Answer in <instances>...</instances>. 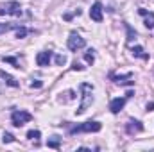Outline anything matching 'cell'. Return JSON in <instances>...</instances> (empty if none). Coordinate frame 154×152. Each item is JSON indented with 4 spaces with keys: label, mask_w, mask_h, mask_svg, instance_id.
I'll list each match as a JSON object with an SVG mask.
<instances>
[{
    "label": "cell",
    "mask_w": 154,
    "mask_h": 152,
    "mask_svg": "<svg viewBox=\"0 0 154 152\" xmlns=\"http://www.w3.org/2000/svg\"><path fill=\"white\" fill-rule=\"evenodd\" d=\"M79 90H81V93H82V100H81V106L77 108L75 114H82L86 113V109L93 104V86L91 84H88V82H82L81 86H79Z\"/></svg>",
    "instance_id": "1"
},
{
    "label": "cell",
    "mask_w": 154,
    "mask_h": 152,
    "mask_svg": "<svg viewBox=\"0 0 154 152\" xmlns=\"http://www.w3.org/2000/svg\"><path fill=\"white\" fill-rule=\"evenodd\" d=\"M11 141H14V136L11 132H4V143H11Z\"/></svg>",
    "instance_id": "22"
},
{
    "label": "cell",
    "mask_w": 154,
    "mask_h": 152,
    "mask_svg": "<svg viewBox=\"0 0 154 152\" xmlns=\"http://www.w3.org/2000/svg\"><path fill=\"white\" fill-rule=\"evenodd\" d=\"M131 52H133V56L134 57H142V59H149V54H145V50L142 48V47H131Z\"/></svg>",
    "instance_id": "13"
},
{
    "label": "cell",
    "mask_w": 154,
    "mask_h": 152,
    "mask_svg": "<svg viewBox=\"0 0 154 152\" xmlns=\"http://www.w3.org/2000/svg\"><path fill=\"white\" fill-rule=\"evenodd\" d=\"M65 63H66V57H65V56H61V54H59V56H56V65L63 66Z\"/></svg>",
    "instance_id": "21"
},
{
    "label": "cell",
    "mask_w": 154,
    "mask_h": 152,
    "mask_svg": "<svg viewBox=\"0 0 154 152\" xmlns=\"http://www.w3.org/2000/svg\"><path fill=\"white\" fill-rule=\"evenodd\" d=\"M138 13H140L142 16H145L143 25H145L147 29H154V13H149L147 9H138Z\"/></svg>",
    "instance_id": "10"
},
{
    "label": "cell",
    "mask_w": 154,
    "mask_h": 152,
    "mask_svg": "<svg viewBox=\"0 0 154 152\" xmlns=\"http://www.w3.org/2000/svg\"><path fill=\"white\" fill-rule=\"evenodd\" d=\"M47 147H50V149H59V147H61V138H59V136H52V140L47 141Z\"/></svg>",
    "instance_id": "14"
},
{
    "label": "cell",
    "mask_w": 154,
    "mask_h": 152,
    "mask_svg": "<svg viewBox=\"0 0 154 152\" xmlns=\"http://www.w3.org/2000/svg\"><path fill=\"white\" fill-rule=\"evenodd\" d=\"M125 131H127L129 134H138V132L143 131V125H142V122H138V120H129V123L125 125Z\"/></svg>",
    "instance_id": "8"
},
{
    "label": "cell",
    "mask_w": 154,
    "mask_h": 152,
    "mask_svg": "<svg viewBox=\"0 0 154 152\" xmlns=\"http://www.w3.org/2000/svg\"><path fill=\"white\" fill-rule=\"evenodd\" d=\"M31 86H32V88H41V82H39V81H32Z\"/></svg>",
    "instance_id": "24"
},
{
    "label": "cell",
    "mask_w": 154,
    "mask_h": 152,
    "mask_svg": "<svg viewBox=\"0 0 154 152\" xmlns=\"http://www.w3.org/2000/svg\"><path fill=\"white\" fill-rule=\"evenodd\" d=\"M125 31H127V41L136 39V31H133V27H131L129 23H125Z\"/></svg>",
    "instance_id": "16"
},
{
    "label": "cell",
    "mask_w": 154,
    "mask_h": 152,
    "mask_svg": "<svg viewBox=\"0 0 154 152\" xmlns=\"http://www.w3.org/2000/svg\"><path fill=\"white\" fill-rule=\"evenodd\" d=\"M84 59H86V61H88V63L91 65V63L95 61V57H93V50H88V52L84 54Z\"/></svg>",
    "instance_id": "20"
},
{
    "label": "cell",
    "mask_w": 154,
    "mask_h": 152,
    "mask_svg": "<svg viewBox=\"0 0 154 152\" xmlns=\"http://www.w3.org/2000/svg\"><path fill=\"white\" fill-rule=\"evenodd\" d=\"M102 129L100 122H84L81 125H75L70 129V134H77V132H99Z\"/></svg>",
    "instance_id": "2"
},
{
    "label": "cell",
    "mask_w": 154,
    "mask_h": 152,
    "mask_svg": "<svg viewBox=\"0 0 154 152\" xmlns=\"http://www.w3.org/2000/svg\"><path fill=\"white\" fill-rule=\"evenodd\" d=\"M90 18H91L93 22H97V23L102 22V4H100V2H95V4L91 5V9H90Z\"/></svg>",
    "instance_id": "6"
},
{
    "label": "cell",
    "mask_w": 154,
    "mask_h": 152,
    "mask_svg": "<svg viewBox=\"0 0 154 152\" xmlns=\"http://www.w3.org/2000/svg\"><path fill=\"white\" fill-rule=\"evenodd\" d=\"M27 32H29V31H27L25 27H18V29H16V38H18V39L25 38V36H27Z\"/></svg>",
    "instance_id": "18"
},
{
    "label": "cell",
    "mask_w": 154,
    "mask_h": 152,
    "mask_svg": "<svg viewBox=\"0 0 154 152\" xmlns=\"http://www.w3.org/2000/svg\"><path fill=\"white\" fill-rule=\"evenodd\" d=\"M39 136H41V132H39V131H34V129L27 132V138H29V140H39Z\"/></svg>",
    "instance_id": "19"
},
{
    "label": "cell",
    "mask_w": 154,
    "mask_h": 152,
    "mask_svg": "<svg viewBox=\"0 0 154 152\" xmlns=\"http://www.w3.org/2000/svg\"><path fill=\"white\" fill-rule=\"evenodd\" d=\"M66 45H68V48H70V50L77 52V50L84 48L86 41H84V38H82L81 34H77V32H70V38H68V41H66Z\"/></svg>",
    "instance_id": "5"
},
{
    "label": "cell",
    "mask_w": 154,
    "mask_h": 152,
    "mask_svg": "<svg viewBox=\"0 0 154 152\" xmlns=\"http://www.w3.org/2000/svg\"><path fill=\"white\" fill-rule=\"evenodd\" d=\"M5 14H11V16H20L22 14V5L18 2H7L0 7V16H5Z\"/></svg>",
    "instance_id": "4"
},
{
    "label": "cell",
    "mask_w": 154,
    "mask_h": 152,
    "mask_svg": "<svg viewBox=\"0 0 154 152\" xmlns=\"http://www.w3.org/2000/svg\"><path fill=\"white\" fill-rule=\"evenodd\" d=\"M20 25H16V23H0V34H4V32H7V31H13V29H18Z\"/></svg>",
    "instance_id": "15"
},
{
    "label": "cell",
    "mask_w": 154,
    "mask_h": 152,
    "mask_svg": "<svg viewBox=\"0 0 154 152\" xmlns=\"http://www.w3.org/2000/svg\"><path fill=\"white\" fill-rule=\"evenodd\" d=\"M2 59H4V63H11L14 68H20V63H18V59H16V57H11V56H4Z\"/></svg>",
    "instance_id": "17"
},
{
    "label": "cell",
    "mask_w": 154,
    "mask_h": 152,
    "mask_svg": "<svg viewBox=\"0 0 154 152\" xmlns=\"http://www.w3.org/2000/svg\"><path fill=\"white\" fill-rule=\"evenodd\" d=\"M111 79H113V82L115 84H133L134 81H131L133 79V74H125V75H111Z\"/></svg>",
    "instance_id": "11"
},
{
    "label": "cell",
    "mask_w": 154,
    "mask_h": 152,
    "mask_svg": "<svg viewBox=\"0 0 154 152\" xmlns=\"http://www.w3.org/2000/svg\"><path fill=\"white\" fill-rule=\"evenodd\" d=\"M72 70H75V72H77V70H79V72H82V70H84V66H82L81 63H77V61H75V63H74V66H72Z\"/></svg>",
    "instance_id": "23"
},
{
    "label": "cell",
    "mask_w": 154,
    "mask_h": 152,
    "mask_svg": "<svg viewBox=\"0 0 154 152\" xmlns=\"http://www.w3.org/2000/svg\"><path fill=\"white\" fill-rule=\"evenodd\" d=\"M0 77H2V79H4V82H5L7 86H11V88H18V86H20V82H18L14 77L9 75V74H5L4 70H0Z\"/></svg>",
    "instance_id": "12"
},
{
    "label": "cell",
    "mask_w": 154,
    "mask_h": 152,
    "mask_svg": "<svg viewBox=\"0 0 154 152\" xmlns=\"http://www.w3.org/2000/svg\"><path fill=\"white\" fill-rule=\"evenodd\" d=\"M124 106H125V99H124V97H116V99H113V100L109 102V109H111L113 114L120 113V111L124 109Z\"/></svg>",
    "instance_id": "7"
},
{
    "label": "cell",
    "mask_w": 154,
    "mask_h": 152,
    "mask_svg": "<svg viewBox=\"0 0 154 152\" xmlns=\"http://www.w3.org/2000/svg\"><path fill=\"white\" fill-rule=\"evenodd\" d=\"M50 59H52V52H47V50L39 52L38 56H36L38 66H48V65H50Z\"/></svg>",
    "instance_id": "9"
},
{
    "label": "cell",
    "mask_w": 154,
    "mask_h": 152,
    "mask_svg": "<svg viewBox=\"0 0 154 152\" xmlns=\"http://www.w3.org/2000/svg\"><path fill=\"white\" fill-rule=\"evenodd\" d=\"M31 120H32V114L23 111V109H16V111H13V114H11V122H13L14 127H22L23 123H27Z\"/></svg>",
    "instance_id": "3"
},
{
    "label": "cell",
    "mask_w": 154,
    "mask_h": 152,
    "mask_svg": "<svg viewBox=\"0 0 154 152\" xmlns=\"http://www.w3.org/2000/svg\"><path fill=\"white\" fill-rule=\"evenodd\" d=\"M147 109H149V111H152V109H154V102H151V104H147Z\"/></svg>",
    "instance_id": "25"
}]
</instances>
